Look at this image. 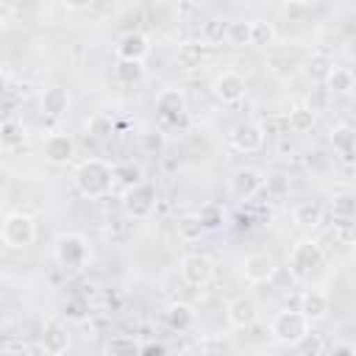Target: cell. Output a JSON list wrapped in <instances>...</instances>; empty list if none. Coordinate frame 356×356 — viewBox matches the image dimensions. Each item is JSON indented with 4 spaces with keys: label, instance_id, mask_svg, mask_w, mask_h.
Listing matches in <instances>:
<instances>
[{
    "label": "cell",
    "instance_id": "1",
    "mask_svg": "<svg viewBox=\"0 0 356 356\" xmlns=\"http://www.w3.org/2000/svg\"><path fill=\"white\" fill-rule=\"evenodd\" d=\"M75 189L89 197V200H97V197H106L114 186V178H111V164L103 161V159H86L75 167Z\"/></svg>",
    "mask_w": 356,
    "mask_h": 356
},
{
    "label": "cell",
    "instance_id": "2",
    "mask_svg": "<svg viewBox=\"0 0 356 356\" xmlns=\"http://www.w3.org/2000/svg\"><path fill=\"white\" fill-rule=\"evenodd\" d=\"M312 331V325L306 323V317L298 309H284L270 320V334L278 345H298L306 334Z\"/></svg>",
    "mask_w": 356,
    "mask_h": 356
},
{
    "label": "cell",
    "instance_id": "3",
    "mask_svg": "<svg viewBox=\"0 0 356 356\" xmlns=\"http://www.w3.org/2000/svg\"><path fill=\"white\" fill-rule=\"evenodd\" d=\"M0 239L14 250L31 248L36 239V220L25 211H11L0 225Z\"/></svg>",
    "mask_w": 356,
    "mask_h": 356
},
{
    "label": "cell",
    "instance_id": "4",
    "mask_svg": "<svg viewBox=\"0 0 356 356\" xmlns=\"http://www.w3.org/2000/svg\"><path fill=\"white\" fill-rule=\"evenodd\" d=\"M53 256L61 267H83V261L89 259V242L83 234L75 231L58 234L53 242Z\"/></svg>",
    "mask_w": 356,
    "mask_h": 356
},
{
    "label": "cell",
    "instance_id": "5",
    "mask_svg": "<svg viewBox=\"0 0 356 356\" xmlns=\"http://www.w3.org/2000/svg\"><path fill=\"white\" fill-rule=\"evenodd\" d=\"M122 211L131 220H147L156 211V189L150 184H136L122 192Z\"/></svg>",
    "mask_w": 356,
    "mask_h": 356
},
{
    "label": "cell",
    "instance_id": "6",
    "mask_svg": "<svg viewBox=\"0 0 356 356\" xmlns=\"http://www.w3.org/2000/svg\"><path fill=\"white\" fill-rule=\"evenodd\" d=\"M323 264V248L314 239H300L292 253H289V273L295 278H306L312 275L317 267Z\"/></svg>",
    "mask_w": 356,
    "mask_h": 356
},
{
    "label": "cell",
    "instance_id": "7",
    "mask_svg": "<svg viewBox=\"0 0 356 356\" xmlns=\"http://www.w3.org/2000/svg\"><path fill=\"white\" fill-rule=\"evenodd\" d=\"M178 273L189 286H206L214 278V261L203 253H189V256L181 259Z\"/></svg>",
    "mask_w": 356,
    "mask_h": 356
},
{
    "label": "cell",
    "instance_id": "8",
    "mask_svg": "<svg viewBox=\"0 0 356 356\" xmlns=\"http://www.w3.org/2000/svg\"><path fill=\"white\" fill-rule=\"evenodd\" d=\"M245 92H248L245 78H242L239 72H234V70H222V72L211 81V95H214L222 106H234V103H239V100L245 97Z\"/></svg>",
    "mask_w": 356,
    "mask_h": 356
},
{
    "label": "cell",
    "instance_id": "9",
    "mask_svg": "<svg viewBox=\"0 0 356 356\" xmlns=\"http://www.w3.org/2000/svg\"><path fill=\"white\" fill-rule=\"evenodd\" d=\"M264 184V175L256 167H239L228 178V192L234 200H250Z\"/></svg>",
    "mask_w": 356,
    "mask_h": 356
},
{
    "label": "cell",
    "instance_id": "10",
    "mask_svg": "<svg viewBox=\"0 0 356 356\" xmlns=\"http://www.w3.org/2000/svg\"><path fill=\"white\" fill-rule=\"evenodd\" d=\"M228 142L239 153H256L264 147V128H261V122H239L231 128Z\"/></svg>",
    "mask_w": 356,
    "mask_h": 356
},
{
    "label": "cell",
    "instance_id": "11",
    "mask_svg": "<svg viewBox=\"0 0 356 356\" xmlns=\"http://www.w3.org/2000/svg\"><path fill=\"white\" fill-rule=\"evenodd\" d=\"M42 156H44L47 164L64 167V164H70L75 159V139L70 134H61V131L58 134H50L44 139V145H42Z\"/></svg>",
    "mask_w": 356,
    "mask_h": 356
},
{
    "label": "cell",
    "instance_id": "12",
    "mask_svg": "<svg viewBox=\"0 0 356 356\" xmlns=\"http://www.w3.org/2000/svg\"><path fill=\"white\" fill-rule=\"evenodd\" d=\"M242 275L248 284H267L275 275V261L264 250H253L242 259Z\"/></svg>",
    "mask_w": 356,
    "mask_h": 356
},
{
    "label": "cell",
    "instance_id": "13",
    "mask_svg": "<svg viewBox=\"0 0 356 356\" xmlns=\"http://www.w3.org/2000/svg\"><path fill=\"white\" fill-rule=\"evenodd\" d=\"M256 317H259V306H256V300L248 298V295H239V298H234V300L225 306V320H228V325L236 328V331L250 328V325L256 323Z\"/></svg>",
    "mask_w": 356,
    "mask_h": 356
},
{
    "label": "cell",
    "instance_id": "14",
    "mask_svg": "<svg viewBox=\"0 0 356 356\" xmlns=\"http://www.w3.org/2000/svg\"><path fill=\"white\" fill-rule=\"evenodd\" d=\"M39 342H42L47 356H64L70 350V328L64 323H58V320H47L42 325Z\"/></svg>",
    "mask_w": 356,
    "mask_h": 356
},
{
    "label": "cell",
    "instance_id": "15",
    "mask_svg": "<svg viewBox=\"0 0 356 356\" xmlns=\"http://www.w3.org/2000/svg\"><path fill=\"white\" fill-rule=\"evenodd\" d=\"M156 108L161 114V120L178 125V122H186V95L181 89H164L156 100Z\"/></svg>",
    "mask_w": 356,
    "mask_h": 356
},
{
    "label": "cell",
    "instance_id": "16",
    "mask_svg": "<svg viewBox=\"0 0 356 356\" xmlns=\"http://www.w3.org/2000/svg\"><path fill=\"white\" fill-rule=\"evenodd\" d=\"M328 309H331V300H328V295H325L323 289H306V292L300 295L298 312L306 317L309 325L325 320V317H328Z\"/></svg>",
    "mask_w": 356,
    "mask_h": 356
},
{
    "label": "cell",
    "instance_id": "17",
    "mask_svg": "<svg viewBox=\"0 0 356 356\" xmlns=\"http://www.w3.org/2000/svg\"><path fill=\"white\" fill-rule=\"evenodd\" d=\"M150 53V42L145 33L134 31V33H122L120 42H117V58L120 61H145Z\"/></svg>",
    "mask_w": 356,
    "mask_h": 356
},
{
    "label": "cell",
    "instance_id": "18",
    "mask_svg": "<svg viewBox=\"0 0 356 356\" xmlns=\"http://www.w3.org/2000/svg\"><path fill=\"white\" fill-rule=\"evenodd\" d=\"M331 145H334V153L350 164L353 161V153H356V131L348 125V122H339L331 128Z\"/></svg>",
    "mask_w": 356,
    "mask_h": 356
},
{
    "label": "cell",
    "instance_id": "19",
    "mask_svg": "<svg viewBox=\"0 0 356 356\" xmlns=\"http://www.w3.org/2000/svg\"><path fill=\"white\" fill-rule=\"evenodd\" d=\"M39 103H42V111L47 117H64L70 111V92L64 86H47L42 92Z\"/></svg>",
    "mask_w": 356,
    "mask_h": 356
},
{
    "label": "cell",
    "instance_id": "20",
    "mask_svg": "<svg viewBox=\"0 0 356 356\" xmlns=\"http://www.w3.org/2000/svg\"><path fill=\"white\" fill-rule=\"evenodd\" d=\"M195 309L189 306V303H184V300H175V303H170L167 309H164V320H167V325L170 328H175V331H189L192 325H195Z\"/></svg>",
    "mask_w": 356,
    "mask_h": 356
},
{
    "label": "cell",
    "instance_id": "21",
    "mask_svg": "<svg viewBox=\"0 0 356 356\" xmlns=\"http://www.w3.org/2000/svg\"><path fill=\"white\" fill-rule=\"evenodd\" d=\"M203 61H206V44H200V42H184L175 53L178 70H197V67H203Z\"/></svg>",
    "mask_w": 356,
    "mask_h": 356
},
{
    "label": "cell",
    "instance_id": "22",
    "mask_svg": "<svg viewBox=\"0 0 356 356\" xmlns=\"http://www.w3.org/2000/svg\"><path fill=\"white\" fill-rule=\"evenodd\" d=\"M323 206L317 200H303L292 209V220L300 225V228H317L323 222Z\"/></svg>",
    "mask_w": 356,
    "mask_h": 356
},
{
    "label": "cell",
    "instance_id": "23",
    "mask_svg": "<svg viewBox=\"0 0 356 356\" xmlns=\"http://www.w3.org/2000/svg\"><path fill=\"white\" fill-rule=\"evenodd\" d=\"M206 231H203V225H200V217H197V211H189V214H181L178 220H175V236L181 239V242H200V236H203Z\"/></svg>",
    "mask_w": 356,
    "mask_h": 356
},
{
    "label": "cell",
    "instance_id": "24",
    "mask_svg": "<svg viewBox=\"0 0 356 356\" xmlns=\"http://www.w3.org/2000/svg\"><path fill=\"white\" fill-rule=\"evenodd\" d=\"M314 122H317V114H314L312 108H306L303 103L292 106L289 114H286V128L295 131V134H306V131H312Z\"/></svg>",
    "mask_w": 356,
    "mask_h": 356
},
{
    "label": "cell",
    "instance_id": "25",
    "mask_svg": "<svg viewBox=\"0 0 356 356\" xmlns=\"http://www.w3.org/2000/svg\"><path fill=\"white\" fill-rule=\"evenodd\" d=\"M278 39V31L273 22L267 19H250V42L248 44H256V47H270L275 44Z\"/></svg>",
    "mask_w": 356,
    "mask_h": 356
},
{
    "label": "cell",
    "instance_id": "26",
    "mask_svg": "<svg viewBox=\"0 0 356 356\" xmlns=\"http://www.w3.org/2000/svg\"><path fill=\"white\" fill-rule=\"evenodd\" d=\"M325 86L331 95H350L353 92V72L348 67H337L331 70V75L325 78Z\"/></svg>",
    "mask_w": 356,
    "mask_h": 356
},
{
    "label": "cell",
    "instance_id": "27",
    "mask_svg": "<svg viewBox=\"0 0 356 356\" xmlns=\"http://www.w3.org/2000/svg\"><path fill=\"white\" fill-rule=\"evenodd\" d=\"M111 178H114V184L131 189V186L142 184V170H139L134 161H120V164L111 167Z\"/></svg>",
    "mask_w": 356,
    "mask_h": 356
},
{
    "label": "cell",
    "instance_id": "28",
    "mask_svg": "<svg viewBox=\"0 0 356 356\" xmlns=\"http://www.w3.org/2000/svg\"><path fill=\"white\" fill-rule=\"evenodd\" d=\"M331 70H334V58L325 56V53H314V56L306 61V72H309V78H312L314 83H325V78L331 75Z\"/></svg>",
    "mask_w": 356,
    "mask_h": 356
},
{
    "label": "cell",
    "instance_id": "29",
    "mask_svg": "<svg viewBox=\"0 0 356 356\" xmlns=\"http://www.w3.org/2000/svg\"><path fill=\"white\" fill-rule=\"evenodd\" d=\"M197 217H200L203 231H217V228L225 225V209L217 206V203H203L200 211H197Z\"/></svg>",
    "mask_w": 356,
    "mask_h": 356
},
{
    "label": "cell",
    "instance_id": "30",
    "mask_svg": "<svg viewBox=\"0 0 356 356\" xmlns=\"http://www.w3.org/2000/svg\"><path fill=\"white\" fill-rule=\"evenodd\" d=\"M25 139V128L19 120H3L0 122V145L6 147H19Z\"/></svg>",
    "mask_w": 356,
    "mask_h": 356
},
{
    "label": "cell",
    "instance_id": "31",
    "mask_svg": "<svg viewBox=\"0 0 356 356\" xmlns=\"http://www.w3.org/2000/svg\"><path fill=\"white\" fill-rule=\"evenodd\" d=\"M86 131H89V136H92V139H106V136H111L114 122H111V117H108V114L97 111V114H92V117L86 120Z\"/></svg>",
    "mask_w": 356,
    "mask_h": 356
},
{
    "label": "cell",
    "instance_id": "32",
    "mask_svg": "<svg viewBox=\"0 0 356 356\" xmlns=\"http://www.w3.org/2000/svg\"><path fill=\"white\" fill-rule=\"evenodd\" d=\"M225 39H228L234 47L248 44V42H250V22H245V19L225 22Z\"/></svg>",
    "mask_w": 356,
    "mask_h": 356
},
{
    "label": "cell",
    "instance_id": "33",
    "mask_svg": "<svg viewBox=\"0 0 356 356\" xmlns=\"http://www.w3.org/2000/svg\"><path fill=\"white\" fill-rule=\"evenodd\" d=\"M114 75H117L120 83H136V81H142L145 67H142L139 61H117Z\"/></svg>",
    "mask_w": 356,
    "mask_h": 356
},
{
    "label": "cell",
    "instance_id": "34",
    "mask_svg": "<svg viewBox=\"0 0 356 356\" xmlns=\"http://www.w3.org/2000/svg\"><path fill=\"white\" fill-rule=\"evenodd\" d=\"M353 209H356V203H353V195L350 192H337L331 197V211H334L337 220H350L353 217Z\"/></svg>",
    "mask_w": 356,
    "mask_h": 356
},
{
    "label": "cell",
    "instance_id": "35",
    "mask_svg": "<svg viewBox=\"0 0 356 356\" xmlns=\"http://www.w3.org/2000/svg\"><path fill=\"white\" fill-rule=\"evenodd\" d=\"M108 353L111 356H139V348H136V339L134 337H111L108 339Z\"/></svg>",
    "mask_w": 356,
    "mask_h": 356
},
{
    "label": "cell",
    "instance_id": "36",
    "mask_svg": "<svg viewBox=\"0 0 356 356\" xmlns=\"http://www.w3.org/2000/svg\"><path fill=\"white\" fill-rule=\"evenodd\" d=\"M261 189H267V195H273V197H284V195H289V178L284 172H270L264 178Z\"/></svg>",
    "mask_w": 356,
    "mask_h": 356
},
{
    "label": "cell",
    "instance_id": "37",
    "mask_svg": "<svg viewBox=\"0 0 356 356\" xmlns=\"http://www.w3.org/2000/svg\"><path fill=\"white\" fill-rule=\"evenodd\" d=\"M200 36H203V44H206V47L222 42V39H225V22H222V19H209V22H203Z\"/></svg>",
    "mask_w": 356,
    "mask_h": 356
},
{
    "label": "cell",
    "instance_id": "38",
    "mask_svg": "<svg viewBox=\"0 0 356 356\" xmlns=\"http://www.w3.org/2000/svg\"><path fill=\"white\" fill-rule=\"evenodd\" d=\"M295 348H298V356H323V337L309 331Z\"/></svg>",
    "mask_w": 356,
    "mask_h": 356
},
{
    "label": "cell",
    "instance_id": "39",
    "mask_svg": "<svg viewBox=\"0 0 356 356\" xmlns=\"http://www.w3.org/2000/svg\"><path fill=\"white\" fill-rule=\"evenodd\" d=\"M325 100H328V95H325L323 89H314V95H309V103H303V106H306V108H312V111L317 114V111L325 106Z\"/></svg>",
    "mask_w": 356,
    "mask_h": 356
},
{
    "label": "cell",
    "instance_id": "40",
    "mask_svg": "<svg viewBox=\"0 0 356 356\" xmlns=\"http://www.w3.org/2000/svg\"><path fill=\"white\" fill-rule=\"evenodd\" d=\"M334 228H337V236L342 242H350V220H337Z\"/></svg>",
    "mask_w": 356,
    "mask_h": 356
},
{
    "label": "cell",
    "instance_id": "41",
    "mask_svg": "<svg viewBox=\"0 0 356 356\" xmlns=\"http://www.w3.org/2000/svg\"><path fill=\"white\" fill-rule=\"evenodd\" d=\"M64 314H67V317H72V320H81V317H83V312H81V303L70 300V303L64 306Z\"/></svg>",
    "mask_w": 356,
    "mask_h": 356
},
{
    "label": "cell",
    "instance_id": "42",
    "mask_svg": "<svg viewBox=\"0 0 356 356\" xmlns=\"http://www.w3.org/2000/svg\"><path fill=\"white\" fill-rule=\"evenodd\" d=\"M139 356H164V348L161 345H145V348H139Z\"/></svg>",
    "mask_w": 356,
    "mask_h": 356
},
{
    "label": "cell",
    "instance_id": "43",
    "mask_svg": "<svg viewBox=\"0 0 356 356\" xmlns=\"http://www.w3.org/2000/svg\"><path fill=\"white\" fill-rule=\"evenodd\" d=\"M281 11L284 14H300V11H306V3H284Z\"/></svg>",
    "mask_w": 356,
    "mask_h": 356
},
{
    "label": "cell",
    "instance_id": "44",
    "mask_svg": "<svg viewBox=\"0 0 356 356\" xmlns=\"http://www.w3.org/2000/svg\"><path fill=\"white\" fill-rule=\"evenodd\" d=\"M334 356H353V348H350L348 342H342V345L334 348Z\"/></svg>",
    "mask_w": 356,
    "mask_h": 356
}]
</instances>
